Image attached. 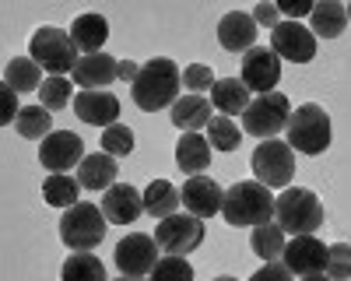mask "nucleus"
Segmentation results:
<instances>
[{"mask_svg":"<svg viewBox=\"0 0 351 281\" xmlns=\"http://www.w3.org/2000/svg\"><path fill=\"white\" fill-rule=\"evenodd\" d=\"M39 99H43L39 106H46L49 112L74 106V95H71V81H67V77H46V81H43V88H39Z\"/></svg>","mask_w":351,"mask_h":281,"instance_id":"33","label":"nucleus"},{"mask_svg":"<svg viewBox=\"0 0 351 281\" xmlns=\"http://www.w3.org/2000/svg\"><path fill=\"white\" fill-rule=\"evenodd\" d=\"M18 112H21V106H18V92L11 88V84H0V123H14L18 120Z\"/></svg>","mask_w":351,"mask_h":281,"instance_id":"38","label":"nucleus"},{"mask_svg":"<svg viewBox=\"0 0 351 281\" xmlns=\"http://www.w3.org/2000/svg\"><path fill=\"white\" fill-rule=\"evenodd\" d=\"M215 117H211V102L204 99V95H180L176 99V106H172V123L180 127L183 134H200V130H208V123H211Z\"/></svg>","mask_w":351,"mask_h":281,"instance_id":"20","label":"nucleus"},{"mask_svg":"<svg viewBox=\"0 0 351 281\" xmlns=\"http://www.w3.org/2000/svg\"><path fill=\"white\" fill-rule=\"evenodd\" d=\"M137 74H141V64H134V60H120V81L134 84V81H137Z\"/></svg>","mask_w":351,"mask_h":281,"instance_id":"42","label":"nucleus"},{"mask_svg":"<svg viewBox=\"0 0 351 281\" xmlns=\"http://www.w3.org/2000/svg\"><path fill=\"white\" fill-rule=\"evenodd\" d=\"M39 162L49 173H67L84 162V140L74 130H53L39 145Z\"/></svg>","mask_w":351,"mask_h":281,"instance_id":"13","label":"nucleus"},{"mask_svg":"<svg viewBox=\"0 0 351 281\" xmlns=\"http://www.w3.org/2000/svg\"><path fill=\"white\" fill-rule=\"evenodd\" d=\"M250 88L243 84V77H218L211 88V106L221 112V117H232V112H246L250 106Z\"/></svg>","mask_w":351,"mask_h":281,"instance_id":"25","label":"nucleus"},{"mask_svg":"<svg viewBox=\"0 0 351 281\" xmlns=\"http://www.w3.org/2000/svg\"><path fill=\"white\" fill-rule=\"evenodd\" d=\"M102 151L106 155H130L134 151V130L130 127H123V123H112V127H106L102 130Z\"/></svg>","mask_w":351,"mask_h":281,"instance_id":"35","label":"nucleus"},{"mask_svg":"<svg viewBox=\"0 0 351 281\" xmlns=\"http://www.w3.org/2000/svg\"><path fill=\"white\" fill-rule=\"evenodd\" d=\"M116 158L106 155V151H95V155H84V162L77 165V183L84 190H109L116 183Z\"/></svg>","mask_w":351,"mask_h":281,"instance_id":"23","label":"nucleus"},{"mask_svg":"<svg viewBox=\"0 0 351 281\" xmlns=\"http://www.w3.org/2000/svg\"><path fill=\"white\" fill-rule=\"evenodd\" d=\"M243 84L256 95L274 92V84L281 81V56L267 46H253L250 53H243V71H239Z\"/></svg>","mask_w":351,"mask_h":281,"instance_id":"11","label":"nucleus"},{"mask_svg":"<svg viewBox=\"0 0 351 281\" xmlns=\"http://www.w3.org/2000/svg\"><path fill=\"white\" fill-rule=\"evenodd\" d=\"M327 257H330V246H324L316 236H291L281 264L291 274L309 278V274H327Z\"/></svg>","mask_w":351,"mask_h":281,"instance_id":"12","label":"nucleus"},{"mask_svg":"<svg viewBox=\"0 0 351 281\" xmlns=\"http://www.w3.org/2000/svg\"><path fill=\"white\" fill-rule=\"evenodd\" d=\"M250 169L256 183H263L267 190H288L291 176H295V151L288 148V140H260L253 148Z\"/></svg>","mask_w":351,"mask_h":281,"instance_id":"7","label":"nucleus"},{"mask_svg":"<svg viewBox=\"0 0 351 281\" xmlns=\"http://www.w3.org/2000/svg\"><path fill=\"white\" fill-rule=\"evenodd\" d=\"M221 218L228 225H236V229H243V225H267L274 221V193L256 183V180H246V183H236L225 190V204H221Z\"/></svg>","mask_w":351,"mask_h":281,"instance_id":"3","label":"nucleus"},{"mask_svg":"<svg viewBox=\"0 0 351 281\" xmlns=\"http://www.w3.org/2000/svg\"><path fill=\"white\" fill-rule=\"evenodd\" d=\"M71 39H74V46L81 49V56L102 53V46H106V39H109V21H106L102 14H95V11L77 14L74 25H71Z\"/></svg>","mask_w":351,"mask_h":281,"instance_id":"21","label":"nucleus"},{"mask_svg":"<svg viewBox=\"0 0 351 281\" xmlns=\"http://www.w3.org/2000/svg\"><path fill=\"white\" fill-rule=\"evenodd\" d=\"M180 197H183V208L197 218H215V215H221V204H225V190L211 176H190L183 183Z\"/></svg>","mask_w":351,"mask_h":281,"instance_id":"15","label":"nucleus"},{"mask_svg":"<svg viewBox=\"0 0 351 281\" xmlns=\"http://www.w3.org/2000/svg\"><path fill=\"white\" fill-rule=\"evenodd\" d=\"M180 88H183V71L176 67L169 56H155V60L148 64H141V74L134 81V102L137 109L144 112H158V109H172L176 99H180Z\"/></svg>","mask_w":351,"mask_h":281,"instance_id":"1","label":"nucleus"},{"mask_svg":"<svg viewBox=\"0 0 351 281\" xmlns=\"http://www.w3.org/2000/svg\"><path fill=\"white\" fill-rule=\"evenodd\" d=\"M180 208H183V197L169 180H152V186L144 190V211L152 218H158V221L172 218V215H180Z\"/></svg>","mask_w":351,"mask_h":281,"instance_id":"27","label":"nucleus"},{"mask_svg":"<svg viewBox=\"0 0 351 281\" xmlns=\"http://www.w3.org/2000/svg\"><path fill=\"white\" fill-rule=\"evenodd\" d=\"M291 278H295V274H291L281 260H274V264H263V267H260L250 281H291Z\"/></svg>","mask_w":351,"mask_h":281,"instance_id":"40","label":"nucleus"},{"mask_svg":"<svg viewBox=\"0 0 351 281\" xmlns=\"http://www.w3.org/2000/svg\"><path fill=\"white\" fill-rule=\"evenodd\" d=\"M148 281H193V267L186 257H172V253H165V257L155 264V271L148 274Z\"/></svg>","mask_w":351,"mask_h":281,"instance_id":"34","label":"nucleus"},{"mask_svg":"<svg viewBox=\"0 0 351 281\" xmlns=\"http://www.w3.org/2000/svg\"><path fill=\"white\" fill-rule=\"evenodd\" d=\"M144 211V193L130 183H112L102 197V215L112 225H134Z\"/></svg>","mask_w":351,"mask_h":281,"instance_id":"17","label":"nucleus"},{"mask_svg":"<svg viewBox=\"0 0 351 281\" xmlns=\"http://www.w3.org/2000/svg\"><path fill=\"white\" fill-rule=\"evenodd\" d=\"M271 49L281 56V60L309 64L316 56V36L309 32L306 25H299V21H281L271 32Z\"/></svg>","mask_w":351,"mask_h":281,"instance_id":"14","label":"nucleus"},{"mask_svg":"<svg viewBox=\"0 0 351 281\" xmlns=\"http://www.w3.org/2000/svg\"><path fill=\"white\" fill-rule=\"evenodd\" d=\"M250 14H253V21H256V25L271 28V32L281 25V11H278V4H267V0H260V4H256Z\"/></svg>","mask_w":351,"mask_h":281,"instance_id":"39","label":"nucleus"},{"mask_svg":"<svg viewBox=\"0 0 351 281\" xmlns=\"http://www.w3.org/2000/svg\"><path fill=\"white\" fill-rule=\"evenodd\" d=\"M28 56H32L49 77H64L67 71L74 74V67L81 60V49L74 46L67 28L43 25V28H36V36L28 39Z\"/></svg>","mask_w":351,"mask_h":281,"instance_id":"4","label":"nucleus"},{"mask_svg":"<svg viewBox=\"0 0 351 281\" xmlns=\"http://www.w3.org/2000/svg\"><path fill=\"white\" fill-rule=\"evenodd\" d=\"M155 243L162 253H172V257H186L204 243V218L180 211L172 218H162L155 225Z\"/></svg>","mask_w":351,"mask_h":281,"instance_id":"9","label":"nucleus"},{"mask_svg":"<svg viewBox=\"0 0 351 281\" xmlns=\"http://www.w3.org/2000/svg\"><path fill=\"white\" fill-rule=\"evenodd\" d=\"M285 246H288V236L278 221H267V225H256V229L250 232V249L256 253V257L263 264H274L285 257Z\"/></svg>","mask_w":351,"mask_h":281,"instance_id":"26","label":"nucleus"},{"mask_svg":"<svg viewBox=\"0 0 351 281\" xmlns=\"http://www.w3.org/2000/svg\"><path fill=\"white\" fill-rule=\"evenodd\" d=\"M348 28V8L337 4V0H324L316 4L313 14H309V32L316 39H337L341 32Z\"/></svg>","mask_w":351,"mask_h":281,"instance_id":"24","label":"nucleus"},{"mask_svg":"<svg viewBox=\"0 0 351 281\" xmlns=\"http://www.w3.org/2000/svg\"><path fill=\"white\" fill-rule=\"evenodd\" d=\"M14 127H18V134H21V137L39 140V145H43V140L53 134V112H49L46 106H21Z\"/></svg>","mask_w":351,"mask_h":281,"instance_id":"30","label":"nucleus"},{"mask_svg":"<svg viewBox=\"0 0 351 281\" xmlns=\"http://www.w3.org/2000/svg\"><path fill=\"white\" fill-rule=\"evenodd\" d=\"M256 32H260V25L253 21L250 11H228L218 21V42L228 53H250L256 46Z\"/></svg>","mask_w":351,"mask_h":281,"instance_id":"19","label":"nucleus"},{"mask_svg":"<svg viewBox=\"0 0 351 281\" xmlns=\"http://www.w3.org/2000/svg\"><path fill=\"white\" fill-rule=\"evenodd\" d=\"M176 165L190 176H204V169L211 165V140L200 134H183L176 140Z\"/></svg>","mask_w":351,"mask_h":281,"instance_id":"22","label":"nucleus"},{"mask_svg":"<svg viewBox=\"0 0 351 281\" xmlns=\"http://www.w3.org/2000/svg\"><path fill=\"white\" fill-rule=\"evenodd\" d=\"M324 204L306 186H288L274 197V221L285 229V236H316L324 225Z\"/></svg>","mask_w":351,"mask_h":281,"instance_id":"2","label":"nucleus"},{"mask_svg":"<svg viewBox=\"0 0 351 281\" xmlns=\"http://www.w3.org/2000/svg\"><path fill=\"white\" fill-rule=\"evenodd\" d=\"M106 229H109V225H106L102 208L99 204H88V201L67 208L64 218H60V239L74 253H92L106 239Z\"/></svg>","mask_w":351,"mask_h":281,"instance_id":"6","label":"nucleus"},{"mask_svg":"<svg viewBox=\"0 0 351 281\" xmlns=\"http://www.w3.org/2000/svg\"><path fill=\"white\" fill-rule=\"evenodd\" d=\"M344 8H348V21H351V4H344Z\"/></svg>","mask_w":351,"mask_h":281,"instance_id":"46","label":"nucleus"},{"mask_svg":"<svg viewBox=\"0 0 351 281\" xmlns=\"http://www.w3.org/2000/svg\"><path fill=\"white\" fill-rule=\"evenodd\" d=\"M112 260H116V267H120V274H127V278H148L162 257H158V243L152 236L130 232V236H123L120 243H116Z\"/></svg>","mask_w":351,"mask_h":281,"instance_id":"10","label":"nucleus"},{"mask_svg":"<svg viewBox=\"0 0 351 281\" xmlns=\"http://www.w3.org/2000/svg\"><path fill=\"white\" fill-rule=\"evenodd\" d=\"M215 71L208 67V64H190L186 71H183V88L190 92V95H204V92H211L215 88Z\"/></svg>","mask_w":351,"mask_h":281,"instance_id":"36","label":"nucleus"},{"mask_svg":"<svg viewBox=\"0 0 351 281\" xmlns=\"http://www.w3.org/2000/svg\"><path fill=\"white\" fill-rule=\"evenodd\" d=\"M116 281H148V278H127V274H120V278H116Z\"/></svg>","mask_w":351,"mask_h":281,"instance_id":"44","label":"nucleus"},{"mask_svg":"<svg viewBox=\"0 0 351 281\" xmlns=\"http://www.w3.org/2000/svg\"><path fill=\"white\" fill-rule=\"evenodd\" d=\"M291 120V102L281 92H267V95H256L246 112H243V134L260 137V140H274L281 130H288Z\"/></svg>","mask_w":351,"mask_h":281,"instance_id":"8","label":"nucleus"},{"mask_svg":"<svg viewBox=\"0 0 351 281\" xmlns=\"http://www.w3.org/2000/svg\"><path fill=\"white\" fill-rule=\"evenodd\" d=\"M299 281H330L327 274H309V278H299Z\"/></svg>","mask_w":351,"mask_h":281,"instance_id":"43","label":"nucleus"},{"mask_svg":"<svg viewBox=\"0 0 351 281\" xmlns=\"http://www.w3.org/2000/svg\"><path fill=\"white\" fill-rule=\"evenodd\" d=\"M74 84H81V92H106V84L120 77V60L109 53H88L74 67Z\"/></svg>","mask_w":351,"mask_h":281,"instance_id":"16","label":"nucleus"},{"mask_svg":"<svg viewBox=\"0 0 351 281\" xmlns=\"http://www.w3.org/2000/svg\"><path fill=\"white\" fill-rule=\"evenodd\" d=\"M316 4H309V0H281L278 11L288 18V21H299V18H309Z\"/></svg>","mask_w":351,"mask_h":281,"instance_id":"41","label":"nucleus"},{"mask_svg":"<svg viewBox=\"0 0 351 281\" xmlns=\"http://www.w3.org/2000/svg\"><path fill=\"white\" fill-rule=\"evenodd\" d=\"M74 112L77 120L88 127H112L120 120V99H116L109 88L106 92H77L74 95Z\"/></svg>","mask_w":351,"mask_h":281,"instance_id":"18","label":"nucleus"},{"mask_svg":"<svg viewBox=\"0 0 351 281\" xmlns=\"http://www.w3.org/2000/svg\"><path fill=\"white\" fill-rule=\"evenodd\" d=\"M43 67L32 60V56H14L4 67V84H11L14 92H39L43 88Z\"/></svg>","mask_w":351,"mask_h":281,"instance_id":"28","label":"nucleus"},{"mask_svg":"<svg viewBox=\"0 0 351 281\" xmlns=\"http://www.w3.org/2000/svg\"><path fill=\"white\" fill-rule=\"evenodd\" d=\"M215 281H239V278H228V274H221V278H215Z\"/></svg>","mask_w":351,"mask_h":281,"instance_id":"45","label":"nucleus"},{"mask_svg":"<svg viewBox=\"0 0 351 281\" xmlns=\"http://www.w3.org/2000/svg\"><path fill=\"white\" fill-rule=\"evenodd\" d=\"M285 140L291 151H302V155H324L330 148V117L319 102H306L291 112Z\"/></svg>","mask_w":351,"mask_h":281,"instance_id":"5","label":"nucleus"},{"mask_svg":"<svg viewBox=\"0 0 351 281\" xmlns=\"http://www.w3.org/2000/svg\"><path fill=\"white\" fill-rule=\"evenodd\" d=\"M327 278H330V281H348V278H351V246H348V243H334V246H330Z\"/></svg>","mask_w":351,"mask_h":281,"instance_id":"37","label":"nucleus"},{"mask_svg":"<svg viewBox=\"0 0 351 281\" xmlns=\"http://www.w3.org/2000/svg\"><path fill=\"white\" fill-rule=\"evenodd\" d=\"M208 140H211V151H236L243 145V130L232 117H215L208 123Z\"/></svg>","mask_w":351,"mask_h":281,"instance_id":"32","label":"nucleus"},{"mask_svg":"<svg viewBox=\"0 0 351 281\" xmlns=\"http://www.w3.org/2000/svg\"><path fill=\"white\" fill-rule=\"evenodd\" d=\"M43 197H46V204L49 208H74V204H81L77 197H81V183L74 180V176H67V173H49L46 176V183H43Z\"/></svg>","mask_w":351,"mask_h":281,"instance_id":"29","label":"nucleus"},{"mask_svg":"<svg viewBox=\"0 0 351 281\" xmlns=\"http://www.w3.org/2000/svg\"><path fill=\"white\" fill-rule=\"evenodd\" d=\"M60 281H109V278H106V264L95 253H71L60 267Z\"/></svg>","mask_w":351,"mask_h":281,"instance_id":"31","label":"nucleus"}]
</instances>
